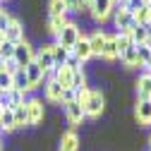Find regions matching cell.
<instances>
[{"label":"cell","mask_w":151,"mask_h":151,"mask_svg":"<svg viewBox=\"0 0 151 151\" xmlns=\"http://www.w3.org/2000/svg\"><path fill=\"white\" fill-rule=\"evenodd\" d=\"M79 39H82V27H79L77 22H67V24L63 27V31L55 36V43L63 46V48H67V50H72L74 43H77Z\"/></svg>","instance_id":"obj_1"},{"label":"cell","mask_w":151,"mask_h":151,"mask_svg":"<svg viewBox=\"0 0 151 151\" xmlns=\"http://www.w3.org/2000/svg\"><path fill=\"white\" fill-rule=\"evenodd\" d=\"M103 110H106V96H103V91L89 89V99H86V103H84L86 118H101Z\"/></svg>","instance_id":"obj_2"},{"label":"cell","mask_w":151,"mask_h":151,"mask_svg":"<svg viewBox=\"0 0 151 151\" xmlns=\"http://www.w3.org/2000/svg\"><path fill=\"white\" fill-rule=\"evenodd\" d=\"M113 10H115V0H91V3H89V14L99 24H103L106 19H110Z\"/></svg>","instance_id":"obj_3"},{"label":"cell","mask_w":151,"mask_h":151,"mask_svg":"<svg viewBox=\"0 0 151 151\" xmlns=\"http://www.w3.org/2000/svg\"><path fill=\"white\" fill-rule=\"evenodd\" d=\"M34 58H36V48L24 39V41H19L14 46V55H12V60L19 65V70H24L29 63H34Z\"/></svg>","instance_id":"obj_4"},{"label":"cell","mask_w":151,"mask_h":151,"mask_svg":"<svg viewBox=\"0 0 151 151\" xmlns=\"http://www.w3.org/2000/svg\"><path fill=\"white\" fill-rule=\"evenodd\" d=\"M27 115H29V127H39L46 120V108L41 99H27Z\"/></svg>","instance_id":"obj_5"},{"label":"cell","mask_w":151,"mask_h":151,"mask_svg":"<svg viewBox=\"0 0 151 151\" xmlns=\"http://www.w3.org/2000/svg\"><path fill=\"white\" fill-rule=\"evenodd\" d=\"M113 24H115L118 34H127L134 24V17H132L129 10H122V7H115L113 10Z\"/></svg>","instance_id":"obj_6"},{"label":"cell","mask_w":151,"mask_h":151,"mask_svg":"<svg viewBox=\"0 0 151 151\" xmlns=\"http://www.w3.org/2000/svg\"><path fill=\"white\" fill-rule=\"evenodd\" d=\"M36 65H39L41 70H43V74H48V72H53L55 70V60H53V50H50V43H43L39 50H36Z\"/></svg>","instance_id":"obj_7"},{"label":"cell","mask_w":151,"mask_h":151,"mask_svg":"<svg viewBox=\"0 0 151 151\" xmlns=\"http://www.w3.org/2000/svg\"><path fill=\"white\" fill-rule=\"evenodd\" d=\"M63 113H65V118H67V122H70L72 127H79V125L86 120V113H84V108H82L77 101L65 103V106H63Z\"/></svg>","instance_id":"obj_8"},{"label":"cell","mask_w":151,"mask_h":151,"mask_svg":"<svg viewBox=\"0 0 151 151\" xmlns=\"http://www.w3.org/2000/svg\"><path fill=\"white\" fill-rule=\"evenodd\" d=\"M43 93H46V101H50V103H63V86L53 79V72H48V74H46Z\"/></svg>","instance_id":"obj_9"},{"label":"cell","mask_w":151,"mask_h":151,"mask_svg":"<svg viewBox=\"0 0 151 151\" xmlns=\"http://www.w3.org/2000/svg\"><path fill=\"white\" fill-rule=\"evenodd\" d=\"M134 91H137V101H151V74L149 72H142L137 77Z\"/></svg>","instance_id":"obj_10"},{"label":"cell","mask_w":151,"mask_h":151,"mask_svg":"<svg viewBox=\"0 0 151 151\" xmlns=\"http://www.w3.org/2000/svg\"><path fill=\"white\" fill-rule=\"evenodd\" d=\"M70 53H72V55H74V58H77L82 65H84V63H89V60L93 58L91 46H89V36H84V34H82V39H79L77 43H74V48H72Z\"/></svg>","instance_id":"obj_11"},{"label":"cell","mask_w":151,"mask_h":151,"mask_svg":"<svg viewBox=\"0 0 151 151\" xmlns=\"http://www.w3.org/2000/svg\"><path fill=\"white\" fill-rule=\"evenodd\" d=\"M5 41H10V43H19V41H24V24L17 19V17H12V22H10V27L5 29Z\"/></svg>","instance_id":"obj_12"},{"label":"cell","mask_w":151,"mask_h":151,"mask_svg":"<svg viewBox=\"0 0 151 151\" xmlns=\"http://www.w3.org/2000/svg\"><path fill=\"white\" fill-rule=\"evenodd\" d=\"M24 72H27V79H29V84H31V89H39L43 82H46V74H43V70L36 65V60L34 63H29L27 67H24Z\"/></svg>","instance_id":"obj_13"},{"label":"cell","mask_w":151,"mask_h":151,"mask_svg":"<svg viewBox=\"0 0 151 151\" xmlns=\"http://www.w3.org/2000/svg\"><path fill=\"white\" fill-rule=\"evenodd\" d=\"M134 118H137L139 127H149V125H151V101H137V106H134Z\"/></svg>","instance_id":"obj_14"},{"label":"cell","mask_w":151,"mask_h":151,"mask_svg":"<svg viewBox=\"0 0 151 151\" xmlns=\"http://www.w3.org/2000/svg\"><path fill=\"white\" fill-rule=\"evenodd\" d=\"M79 146H82V142H79L74 129H67L60 134V149L58 151H79Z\"/></svg>","instance_id":"obj_15"},{"label":"cell","mask_w":151,"mask_h":151,"mask_svg":"<svg viewBox=\"0 0 151 151\" xmlns=\"http://www.w3.org/2000/svg\"><path fill=\"white\" fill-rule=\"evenodd\" d=\"M106 31H93L91 36H89V46H91V53H93V58H101L103 55V46H106Z\"/></svg>","instance_id":"obj_16"},{"label":"cell","mask_w":151,"mask_h":151,"mask_svg":"<svg viewBox=\"0 0 151 151\" xmlns=\"http://www.w3.org/2000/svg\"><path fill=\"white\" fill-rule=\"evenodd\" d=\"M67 22H70V19H67L65 14H48V22H46V29H48V34H50L53 39H55V36H58V34L63 31V27H65Z\"/></svg>","instance_id":"obj_17"},{"label":"cell","mask_w":151,"mask_h":151,"mask_svg":"<svg viewBox=\"0 0 151 151\" xmlns=\"http://www.w3.org/2000/svg\"><path fill=\"white\" fill-rule=\"evenodd\" d=\"M53 79L58 82L63 89H72V70H70L67 65L55 67V70H53Z\"/></svg>","instance_id":"obj_18"},{"label":"cell","mask_w":151,"mask_h":151,"mask_svg":"<svg viewBox=\"0 0 151 151\" xmlns=\"http://www.w3.org/2000/svg\"><path fill=\"white\" fill-rule=\"evenodd\" d=\"M103 60H108V63H115L118 60V43H115V34H108L106 36V46H103V55H101Z\"/></svg>","instance_id":"obj_19"},{"label":"cell","mask_w":151,"mask_h":151,"mask_svg":"<svg viewBox=\"0 0 151 151\" xmlns=\"http://www.w3.org/2000/svg\"><path fill=\"white\" fill-rule=\"evenodd\" d=\"M120 63L127 67V70H134V67H144L142 65V60H139V55H137V46H132L127 53H122L120 55Z\"/></svg>","instance_id":"obj_20"},{"label":"cell","mask_w":151,"mask_h":151,"mask_svg":"<svg viewBox=\"0 0 151 151\" xmlns=\"http://www.w3.org/2000/svg\"><path fill=\"white\" fill-rule=\"evenodd\" d=\"M12 89H19V91H24V93H31V91H34L31 84H29V79H27V72H24V70H17V72L12 74Z\"/></svg>","instance_id":"obj_21"},{"label":"cell","mask_w":151,"mask_h":151,"mask_svg":"<svg viewBox=\"0 0 151 151\" xmlns=\"http://www.w3.org/2000/svg\"><path fill=\"white\" fill-rule=\"evenodd\" d=\"M129 34V39L134 46H144L149 41V36H146V27H139V24H132V29L127 31Z\"/></svg>","instance_id":"obj_22"},{"label":"cell","mask_w":151,"mask_h":151,"mask_svg":"<svg viewBox=\"0 0 151 151\" xmlns=\"http://www.w3.org/2000/svg\"><path fill=\"white\" fill-rule=\"evenodd\" d=\"M50 50H53V60H55V67H63L65 63H67V58H70V50L67 48H63V46H58V43H50Z\"/></svg>","instance_id":"obj_23"},{"label":"cell","mask_w":151,"mask_h":151,"mask_svg":"<svg viewBox=\"0 0 151 151\" xmlns=\"http://www.w3.org/2000/svg\"><path fill=\"white\" fill-rule=\"evenodd\" d=\"M132 17H134V24H139V27H149V24H151V7H149V5H142L139 10L132 12Z\"/></svg>","instance_id":"obj_24"},{"label":"cell","mask_w":151,"mask_h":151,"mask_svg":"<svg viewBox=\"0 0 151 151\" xmlns=\"http://www.w3.org/2000/svg\"><path fill=\"white\" fill-rule=\"evenodd\" d=\"M17 125H14V115H12V110H0V132H14Z\"/></svg>","instance_id":"obj_25"},{"label":"cell","mask_w":151,"mask_h":151,"mask_svg":"<svg viewBox=\"0 0 151 151\" xmlns=\"http://www.w3.org/2000/svg\"><path fill=\"white\" fill-rule=\"evenodd\" d=\"M12 115H14V125H17V129H19V127H29L27 103H24V106H17V108H12Z\"/></svg>","instance_id":"obj_26"},{"label":"cell","mask_w":151,"mask_h":151,"mask_svg":"<svg viewBox=\"0 0 151 151\" xmlns=\"http://www.w3.org/2000/svg\"><path fill=\"white\" fill-rule=\"evenodd\" d=\"M115 43H118V60H120V55L122 53H127L132 46V39H129V34H115Z\"/></svg>","instance_id":"obj_27"},{"label":"cell","mask_w":151,"mask_h":151,"mask_svg":"<svg viewBox=\"0 0 151 151\" xmlns=\"http://www.w3.org/2000/svg\"><path fill=\"white\" fill-rule=\"evenodd\" d=\"M72 89L74 91L86 89V74H84V70H74L72 72Z\"/></svg>","instance_id":"obj_28"},{"label":"cell","mask_w":151,"mask_h":151,"mask_svg":"<svg viewBox=\"0 0 151 151\" xmlns=\"http://www.w3.org/2000/svg\"><path fill=\"white\" fill-rule=\"evenodd\" d=\"M24 103H27V93L19 91V89H12L10 91V106L17 108V106H24Z\"/></svg>","instance_id":"obj_29"},{"label":"cell","mask_w":151,"mask_h":151,"mask_svg":"<svg viewBox=\"0 0 151 151\" xmlns=\"http://www.w3.org/2000/svg\"><path fill=\"white\" fill-rule=\"evenodd\" d=\"M48 14H65L67 17V7L63 0H48Z\"/></svg>","instance_id":"obj_30"},{"label":"cell","mask_w":151,"mask_h":151,"mask_svg":"<svg viewBox=\"0 0 151 151\" xmlns=\"http://www.w3.org/2000/svg\"><path fill=\"white\" fill-rule=\"evenodd\" d=\"M5 91H12V74L10 72H0V93H5Z\"/></svg>","instance_id":"obj_31"},{"label":"cell","mask_w":151,"mask_h":151,"mask_svg":"<svg viewBox=\"0 0 151 151\" xmlns=\"http://www.w3.org/2000/svg\"><path fill=\"white\" fill-rule=\"evenodd\" d=\"M12 55H14V43L3 41V43H0V58H3V60H10Z\"/></svg>","instance_id":"obj_32"},{"label":"cell","mask_w":151,"mask_h":151,"mask_svg":"<svg viewBox=\"0 0 151 151\" xmlns=\"http://www.w3.org/2000/svg\"><path fill=\"white\" fill-rule=\"evenodd\" d=\"M137 55H139L142 65H146L151 60V46H137Z\"/></svg>","instance_id":"obj_33"},{"label":"cell","mask_w":151,"mask_h":151,"mask_svg":"<svg viewBox=\"0 0 151 151\" xmlns=\"http://www.w3.org/2000/svg\"><path fill=\"white\" fill-rule=\"evenodd\" d=\"M10 22H12V14L7 10H0V34H5V29L10 27Z\"/></svg>","instance_id":"obj_34"},{"label":"cell","mask_w":151,"mask_h":151,"mask_svg":"<svg viewBox=\"0 0 151 151\" xmlns=\"http://www.w3.org/2000/svg\"><path fill=\"white\" fill-rule=\"evenodd\" d=\"M74 99H77V91H74V89H63V103H60V106L72 103Z\"/></svg>","instance_id":"obj_35"},{"label":"cell","mask_w":151,"mask_h":151,"mask_svg":"<svg viewBox=\"0 0 151 151\" xmlns=\"http://www.w3.org/2000/svg\"><path fill=\"white\" fill-rule=\"evenodd\" d=\"M65 65H67V67H70L72 72H74V70H82V63H79L77 58H74L72 53H70V58H67V63H65Z\"/></svg>","instance_id":"obj_36"},{"label":"cell","mask_w":151,"mask_h":151,"mask_svg":"<svg viewBox=\"0 0 151 151\" xmlns=\"http://www.w3.org/2000/svg\"><path fill=\"white\" fill-rule=\"evenodd\" d=\"M65 7H67V14L70 12H79V0H63Z\"/></svg>","instance_id":"obj_37"},{"label":"cell","mask_w":151,"mask_h":151,"mask_svg":"<svg viewBox=\"0 0 151 151\" xmlns=\"http://www.w3.org/2000/svg\"><path fill=\"white\" fill-rule=\"evenodd\" d=\"M17 70H19V65H17V63H14L12 58H10V60H5V72H10V74H14Z\"/></svg>","instance_id":"obj_38"},{"label":"cell","mask_w":151,"mask_h":151,"mask_svg":"<svg viewBox=\"0 0 151 151\" xmlns=\"http://www.w3.org/2000/svg\"><path fill=\"white\" fill-rule=\"evenodd\" d=\"M144 72H149V74H151V60H149V63L144 65Z\"/></svg>","instance_id":"obj_39"},{"label":"cell","mask_w":151,"mask_h":151,"mask_svg":"<svg viewBox=\"0 0 151 151\" xmlns=\"http://www.w3.org/2000/svg\"><path fill=\"white\" fill-rule=\"evenodd\" d=\"M3 70H5V60H3V58H0V72H3Z\"/></svg>","instance_id":"obj_40"},{"label":"cell","mask_w":151,"mask_h":151,"mask_svg":"<svg viewBox=\"0 0 151 151\" xmlns=\"http://www.w3.org/2000/svg\"><path fill=\"white\" fill-rule=\"evenodd\" d=\"M5 149V144H3V137H0V151H3Z\"/></svg>","instance_id":"obj_41"},{"label":"cell","mask_w":151,"mask_h":151,"mask_svg":"<svg viewBox=\"0 0 151 151\" xmlns=\"http://www.w3.org/2000/svg\"><path fill=\"white\" fill-rule=\"evenodd\" d=\"M149 151H151V134H149Z\"/></svg>","instance_id":"obj_42"},{"label":"cell","mask_w":151,"mask_h":151,"mask_svg":"<svg viewBox=\"0 0 151 151\" xmlns=\"http://www.w3.org/2000/svg\"><path fill=\"white\" fill-rule=\"evenodd\" d=\"M146 5H149V7H151V0H149V3H146Z\"/></svg>","instance_id":"obj_43"},{"label":"cell","mask_w":151,"mask_h":151,"mask_svg":"<svg viewBox=\"0 0 151 151\" xmlns=\"http://www.w3.org/2000/svg\"><path fill=\"white\" fill-rule=\"evenodd\" d=\"M0 10H3V3H0Z\"/></svg>","instance_id":"obj_44"},{"label":"cell","mask_w":151,"mask_h":151,"mask_svg":"<svg viewBox=\"0 0 151 151\" xmlns=\"http://www.w3.org/2000/svg\"><path fill=\"white\" fill-rule=\"evenodd\" d=\"M144 3H149V0H144Z\"/></svg>","instance_id":"obj_45"},{"label":"cell","mask_w":151,"mask_h":151,"mask_svg":"<svg viewBox=\"0 0 151 151\" xmlns=\"http://www.w3.org/2000/svg\"><path fill=\"white\" fill-rule=\"evenodd\" d=\"M0 3H3V0H0Z\"/></svg>","instance_id":"obj_46"}]
</instances>
